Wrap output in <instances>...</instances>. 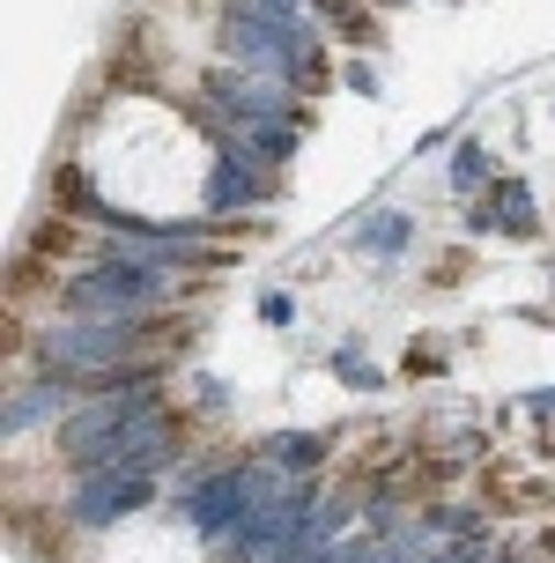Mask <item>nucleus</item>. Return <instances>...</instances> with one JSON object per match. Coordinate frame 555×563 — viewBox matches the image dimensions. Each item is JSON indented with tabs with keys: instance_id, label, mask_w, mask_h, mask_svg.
Here are the masks:
<instances>
[{
	"instance_id": "2",
	"label": "nucleus",
	"mask_w": 555,
	"mask_h": 563,
	"mask_svg": "<svg viewBox=\"0 0 555 563\" xmlns=\"http://www.w3.org/2000/svg\"><path fill=\"white\" fill-rule=\"evenodd\" d=\"M104 563H200L193 556V541L178 534V527H126V534H111V549H104Z\"/></svg>"
},
{
	"instance_id": "1",
	"label": "nucleus",
	"mask_w": 555,
	"mask_h": 563,
	"mask_svg": "<svg viewBox=\"0 0 555 563\" xmlns=\"http://www.w3.org/2000/svg\"><path fill=\"white\" fill-rule=\"evenodd\" d=\"M89 178L111 208L178 216L208 186V141L156 97H119L104 112V126L89 134Z\"/></svg>"
}]
</instances>
